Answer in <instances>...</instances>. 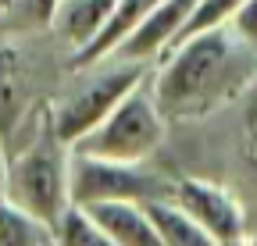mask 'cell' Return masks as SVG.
Returning <instances> with one entry per match:
<instances>
[{
	"label": "cell",
	"instance_id": "6da1fadb",
	"mask_svg": "<svg viewBox=\"0 0 257 246\" xmlns=\"http://www.w3.org/2000/svg\"><path fill=\"white\" fill-rule=\"evenodd\" d=\"M253 79L257 50L225 22L179 40L165 54V65L157 68L150 89L168 121H197L239 100Z\"/></svg>",
	"mask_w": 257,
	"mask_h": 246
},
{
	"label": "cell",
	"instance_id": "7a4b0ae2",
	"mask_svg": "<svg viewBox=\"0 0 257 246\" xmlns=\"http://www.w3.org/2000/svg\"><path fill=\"white\" fill-rule=\"evenodd\" d=\"M68 157L72 146H64L47 121V132L22 146L18 153H8V178L4 196L18 207H25L32 218L54 225V218L68 203Z\"/></svg>",
	"mask_w": 257,
	"mask_h": 246
},
{
	"label": "cell",
	"instance_id": "3957f363",
	"mask_svg": "<svg viewBox=\"0 0 257 246\" xmlns=\"http://www.w3.org/2000/svg\"><path fill=\"white\" fill-rule=\"evenodd\" d=\"M82 72H89V75L50 114V125H54V132L64 146H75L86 132H93L147 79V61L104 57L100 65H89Z\"/></svg>",
	"mask_w": 257,
	"mask_h": 246
},
{
	"label": "cell",
	"instance_id": "277c9868",
	"mask_svg": "<svg viewBox=\"0 0 257 246\" xmlns=\"http://www.w3.org/2000/svg\"><path fill=\"white\" fill-rule=\"evenodd\" d=\"M168 118L157 107L154 89L147 79L128 93L93 132H86L72 150L93 153V157H111V161H147L150 153L165 143Z\"/></svg>",
	"mask_w": 257,
	"mask_h": 246
},
{
	"label": "cell",
	"instance_id": "5b68a950",
	"mask_svg": "<svg viewBox=\"0 0 257 246\" xmlns=\"http://www.w3.org/2000/svg\"><path fill=\"white\" fill-rule=\"evenodd\" d=\"M68 196L75 203H96V200H154L172 196V178L147 171L143 161H111L93 153L72 150L68 157Z\"/></svg>",
	"mask_w": 257,
	"mask_h": 246
},
{
	"label": "cell",
	"instance_id": "8992f818",
	"mask_svg": "<svg viewBox=\"0 0 257 246\" xmlns=\"http://www.w3.org/2000/svg\"><path fill=\"white\" fill-rule=\"evenodd\" d=\"M172 200L207 228L214 246L246 239V210L232 189L204 178H172Z\"/></svg>",
	"mask_w": 257,
	"mask_h": 246
},
{
	"label": "cell",
	"instance_id": "52a82bcc",
	"mask_svg": "<svg viewBox=\"0 0 257 246\" xmlns=\"http://www.w3.org/2000/svg\"><path fill=\"white\" fill-rule=\"evenodd\" d=\"M200 0H157V8L140 22V29L128 36L111 57H128V61H154L165 57L172 50V43L179 40L182 25L189 22L193 8Z\"/></svg>",
	"mask_w": 257,
	"mask_h": 246
},
{
	"label": "cell",
	"instance_id": "ba28073f",
	"mask_svg": "<svg viewBox=\"0 0 257 246\" xmlns=\"http://www.w3.org/2000/svg\"><path fill=\"white\" fill-rule=\"evenodd\" d=\"M32 104V72L15 47L0 43V143L11 146Z\"/></svg>",
	"mask_w": 257,
	"mask_h": 246
},
{
	"label": "cell",
	"instance_id": "9c48e42d",
	"mask_svg": "<svg viewBox=\"0 0 257 246\" xmlns=\"http://www.w3.org/2000/svg\"><path fill=\"white\" fill-rule=\"evenodd\" d=\"M82 207L104 228L111 246H161L140 200H96V203H82Z\"/></svg>",
	"mask_w": 257,
	"mask_h": 246
},
{
	"label": "cell",
	"instance_id": "30bf717a",
	"mask_svg": "<svg viewBox=\"0 0 257 246\" xmlns=\"http://www.w3.org/2000/svg\"><path fill=\"white\" fill-rule=\"evenodd\" d=\"M154 8H157V0H114V11H111L107 25L96 33V40L72 54V68H89V65H100L104 57H111V54L140 29V22H143Z\"/></svg>",
	"mask_w": 257,
	"mask_h": 246
},
{
	"label": "cell",
	"instance_id": "8fae6325",
	"mask_svg": "<svg viewBox=\"0 0 257 246\" xmlns=\"http://www.w3.org/2000/svg\"><path fill=\"white\" fill-rule=\"evenodd\" d=\"M114 11V0H61L57 8V18H54V33L75 50H82L86 43L96 40V33L107 25Z\"/></svg>",
	"mask_w": 257,
	"mask_h": 246
},
{
	"label": "cell",
	"instance_id": "7c38bea8",
	"mask_svg": "<svg viewBox=\"0 0 257 246\" xmlns=\"http://www.w3.org/2000/svg\"><path fill=\"white\" fill-rule=\"evenodd\" d=\"M143 210L161 239V246H214V239L207 235V228L186 214L172 196H154V200H143Z\"/></svg>",
	"mask_w": 257,
	"mask_h": 246
},
{
	"label": "cell",
	"instance_id": "4fadbf2b",
	"mask_svg": "<svg viewBox=\"0 0 257 246\" xmlns=\"http://www.w3.org/2000/svg\"><path fill=\"white\" fill-rule=\"evenodd\" d=\"M0 246H54V232L0 193Z\"/></svg>",
	"mask_w": 257,
	"mask_h": 246
},
{
	"label": "cell",
	"instance_id": "5bb4252c",
	"mask_svg": "<svg viewBox=\"0 0 257 246\" xmlns=\"http://www.w3.org/2000/svg\"><path fill=\"white\" fill-rule=\"evenodd\" d=\"M50 232H54V246H111L104 228L93 221V214L75 200L64 203V210L54 218Z\"/></svg>",
	"mask_w": 257,
	"mask_h": 246
},
{
	"label": "cell",
	"instance_id": "9a60e30c",
	"mask_svg": "<svg viewBox=\"0 0 257 246\" xmlns=\"http://www.w3.org/2000/svg\"><path fill=\"white\" fill-rule=\"evenodd\" d=\"M239 104H243V114H239V157H243V168H246L253 189H257V79L239 97Z\"/></svg>",
	"mask_w": 257,
	"mask_h": 246
},
{
	"label": "cell",
	"instance_id": "2e32d148",
	"mask_svg": "<svg viewBox=\"0 0 257 246\" xmlns=\"http://www.w3.org/2000/svg\"><path fill=\"white\" fill-rule=\"evenodd\" d=\"M61 0H11L8 15L18 29H50L57 18Z\"/></svg>",
	"mask_w": 257,
	"mask_h": 246
},
{
	"label": "cell",
	"instance_id": "e0dca14e",
	"mask_svg": "<svg viewBox=\"0 0 257 246\" xmlns=\"http://www.w3.org/2000/svg\"><path fill=\"white\" fill-rule=\"evenodd\" d=\"M229 25L236 29V36H243L257 50V0H243V4L236 8V15L229 18Z\"/></svg>",
	"mask_w": 257,
	"mask_h": 246
},
{
	"label": "cell",
	"instance_id": "ac0fdd59",
	"mask_svg": "<svg viewBox=\"0 0 257 246\" xmlns=\"http://www.w3.org/2000/svg\"><path fill=\"white\" fill-rule=\"evenodd\" d=\"M4 178H8V150L0 143V193H4Z\"/></svg>",
	"mask_w": 257,
	"mask_h": 246
},
{
	"label": "cell",
	"instance_id": "d6986e66",
	"mask_svg": "<svg viewBox=\"0 0 257 246\" xmlns=\"http://www.w3.org/2000/svg\"><path fill=\"white\" fill-rule=\"evenodd\" d=\"M8 4H11V0H0V11H8Z\"/></svg>",
	"mask_w": 257,
	"mask_h": 246
}]
</instances>
